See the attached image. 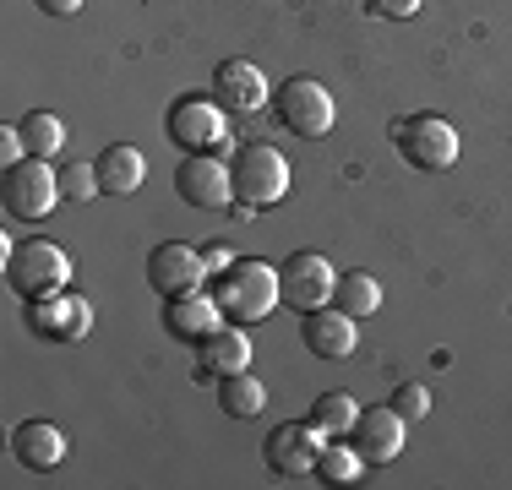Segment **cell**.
<instances>
[{"label":"cell","mask_w":512,"mask_h":490,"mask_svg":"<svg viewBox=\"0 0 512 490\" xmlns=\"http://www.w3.org/2000/svg\"><path fill=\"white\" fill-rule=\"evenodd\" d=\"M207 289H213L218 311H224V322H262V316H273L278 305H284V284H278V267L256 262V256H235V262L224 267L218 278H207Z\"/></svg>","instance_id":"obj_1"},{"label":"cell","mask_w":512,"mask_h":490,"mask_svg":"<svg viewBox=\"0 0 512 490\" xmlns=\"http://www.w3.org/2000/svg\"><path fill=\"white\" fill-rule=\"evenodd\" d=\"M229 175H235V218H251L262 207L284 202L295 169H289V158L273 142H246L235 153V164H229Z\"/></svg>","instance_id":"obj_2"},{"label":"cell","mask_w":512,"mask_h":490,"mask_svg":"<svg viewBox=\"0 0 512 490\" xmlns=\"http://www.w3.org/2000/svg\"><path fill=\"white\" fill-rule=\"evenodd\" d=\"M60 202V169H50V158H22V164H11L6 175H0V207H6V218H17V224H39V218H50Z\"/></svg>","instance_id":"obj_3"},{"label":"cell","mask_w":512,"mask_h":490,"mask_svg":"<svg viewBox=\"0 0 512 490\" xmlns=\"http://www.w3.org/2000/svg\"><path fill=\"white\" fill-rule=\"evenodd\" d=\"M273 109H278V126L295 131V137H327L338 126V98L322 88L316 77H289L273 88Z\"/></svg>","instance_id":"obj_4"},{"label":"cell","mask_w":512,"mask_h":490,"mask_svg":"<svg viewBox=\"0 0 512 490\" xmlns=\"http://www.w3.org/2000/svg\"><path fill=\"white\" fill-rule=\"evenodd\" d=\"M164 131H169V142L186 147V153H213V147L229 137V109L218 104L213 93H180L164 115Z\"/></svg>","instance_id":"obj_5"},{"label":"cell","mask_w":512,"mask_h":490,"mask_svg":"<svg viewBox=\"0 0 512 490\" xmlns=\"http://www.w3.org/2000/svg\"><path fill=\"white\" fill-rule=\"evenodd\" d=\"M6 284L22 294V300H44V294H60L71 284V256L60 251L55 240H28L6 256Z\"/></svg>","instance_id":"obj_6"},{"label":"cell","mask_w":512,"mask_h":490,"mask_svg":"<svg viewBox=\"0 0 512 490\" xmlns=\"http://www.w3.org/2000/svg\"><path fill=\"white\" fill-rule=\"evenodd\" d=\"M393 147L409 158L414 169H425V175L458 164V131H453L447 115H404V120H393Z\"/></svg>","instance_id":"obj_7"},{"label":"cell","mask_w":512,"mask_h":490,"mask_svg":"<svg viewBox=\"0 0 512 490\" xmlns=\"http://www.w3.org/2000/svg\"><path fill=\"white\" fill-rule=\"evenodd\" d=\"M28 333L39 343H55V349H66V343H82L93 333V305L82 300V294H44V300H28Z\"/></svg>","instance_id":"obj_8"},{"label":"cell","mask_w":512,"mask_h":490,"mask_svg":"<svg viewBox=\"0 0 512 490\" xmlns=\"http://www.w3.org/2000/svg\"><path fill=\"white\" fill-rule=\"evenodd\" d=\"M175 191L186 207H197V213H218V207L235 202V175H229V164H218L213 153H186L175 169Z\"/></svg>","instance_id":"obj_9"},{"label":"cell","mask_w":512,"mask_h":490,"mask_svg":"<svg viewBox=\"0 0 512 490\" xmlns=\"http://www.w3.org/2000/svg\"><path fill=\"white\" fill-rule=\"evenodd\" d=\"M284 284V305H295L300 316L316 311V305H333V289H338V267L327 262L322 251H295L278 273Z\"/></svg>","instance_id":"obj_10"},{"label":"cell","mask_w":512,"mask_h":490,"mask_svg":"<svg viewBox=\"0 0 512 490\" xmlns=\"http://www.w3.org/2000/svg\"><path fill=\"white\" fill-rule=\"evenodd\" d=\"M322 431H316L311 420H289L278 425L273 436L262 441V458L267 469L278 474V480H306V474H316V452H322Z\"/></svg>","instance_id":"obj_11"},{"label":"cell","mask_w":512,"mask_h":490,"mask_svg":"<svg viewBox=\"0 0 512 490\" xmlns=\"http://www.w3.org/2000/svg\"><path fill=\"white\" fill-rule=\"evenodd\" d=\"M207 278V262H202V245H186V240H164L148 251V284L158 300L169 294H186V289H202Z\"/></svg>","instance_id":"obj_12"},{"label":"cell","mask_w":512,"mask_h":490,"mask_svg":"<svg viewBox=\"0 0 512 490\" xmlns=\"http://www.w3.org/2000/svg\"><path fill=\"white\" fill-rule=\"evenodd\" d=\"M404 436H409V420L393 409V403H371V409H360L355 431H349V441H355V452L365 463H393L398 452H404Z\"/></svg>","instance_id":"obj_13"},{"label":"cell","mask_w":512,"mask_h":490,"mask_svg":"<svg viewBox=\"0 0 512 490\" xmlns=\"http://www.w3.org/2000/svg\"><path fill=\"white\" fill-rule=\"evenodd\" d=\"M224 327V311H218L213 289H186V294H169L164 300V333L180 343H202Z\"/></svg>","instance_id":"obj_14"},{"label":"cell","mask_w":512,"mask_h":490,"mask_svg":"<svg viewBox=\"0 0 512 490\" xmlns=\"http://www.w3.org/2000/svg\"><path fill=\"white\" fill-rule=\"evenodd\" d=\"M300 343H306L316 360H349L360 349L355 316L338 311V305H316V311H306V322H300Z\"/></svg>","instance_id":"obj_15"},{"label":"cell","mask_w":512,"mask_h":490,"mask_svg":"<svg viewBox=\"0 0 512 490\" xmlns=\"http://www.w3.org/2000/svg\"><path fill=\"white\" fill-rule=\"evenodd\" d=\"M213 98L229 115H256L262 104H273V88H267L256 60H224V66L213 71Z\"/></svg>","instance_id":"obj_16"},{"label":"cell","mask_w":512,"mask_h":490,"mask_svg":"<svg viewBox=\"0 0 512 490\" xmlns=\"http://www.w3.org/2000/svg\"><path fill=\"white\" fill-rule=\"evenodd\" d=\"M11 452H17L22 469H60L66 436H60V425H50V420H22L17 431H11Z\"/></svg>","instance_id":"obj_17"},{"label":"cell","mask_w":512,"mask_h":490,"mask_svg":"<svg viewBox=\"0 0 512 490\" xmlns=\"http://www.w3.org/2000/svg\"><path fill=\"white\" fill-rule=\"evenodd\" d=\"M197 349H202V376L207 371L229 376V371H246V365H251V333L240 322H224L213 338H202Z\"/></svg>","instance_id":"obj_18"},{"label":"cell","mask_w":512,"mask_h":490,"mask_svg":"<svg viewBox=\"0 0 512 490\" xmlns=\"http://www.w3.org/2000/svg\"><path fill=\"white\" fill-rule=\"evenodd\" d=\"M99 186L104 196H131L142 186V175H148V158H142V147H131V142H115V147H104L99 153Z\"/></svg>","instance_id":"obj_19"},{"label":"cell","mask_w":512,"mask_h":490,"mask_svg":"<svg viewBox=\"0 0 512 490\" xmlns=\"http://www.w3.org/2000/svg\"><path fill=\"white\" fill-rule=\"evenodd\" d=\"M218 409L229 414V420H256V414L267 409V387L256 382V371H229L218 376Z\"/></svg>","instance_id":"obj_20"},{"label":"cell","mask_w":512,"mask_h":490,"mask_svg":"<svg viewBox=\"0 0 512 490\" xmlns=\"http://www.w3.org/2000/svg\"><path fill=\"white\" fill-rule=\"evenodd\" d=\"M333 300H338V311H349L360 322V316H376L382 311V278H371V273H338V289H333Z\"/></svg>","instance_id":"obj_21"},{"label":"cell","mask_w":512,"mask_h":490,"mask_svg":"<svg viewBox=\"0 0 512 490\" xmlns=\"http://www.w3.org/2000/svg\"><path fill=\"white\" fill-rule=\"evenodd\" d=\"M365 469V458L355 452V441H322V452H316V480L322 485H355Z\"/></svg>","instance_id":"obj_22"},{"label":"cell","mask_w":512,"mask_h":490,"mask_svg":"<svg viewBox=\"0 0 512 490\" xmlns=\"http://www.w3.org/2000/svg\"><path fill=\"white\" fill-rule=\"evenodd\" d=\"M17 126H22V142H28L33 158H55L60 147H66V120H60L55 109H33V115H22Z\"/></svg>","instance_id":"obj_23"},{"label":"cell","mask_w":512,"mask_h":490,"mask_svg":"<svg viewBox=\"0 0 512 490\" xmlns=\"http://www.w3.org/2000/svg\"><path fill=\"white\" fill-rule=\"evenodd\" d=\"M355 420H360V403L349 398V392H322V398H316V409H311V425H316L327 441H333V436H349V431H355Z\"/></svg>","instance_id":"obj_24"},{"label":"cell","mask_w":512,"mask_h":490,"mask_svg":"<svg viewBox=\"0 0 512 490\" xmlns=\"http://www.w3.org/2000/svg\"><path fill=\"white\" fill-rule=\"evenodd\" d=\"M60 196H66V202H93V196H104L99 169H93V164H71V169H60Z\"/></svg>","instance_id":"obj_25"},{"label":"cell","mask_w":512,"mask_h":490,"mask_svg":"<svg viewBox=\"0 0 512 490\" xmlns=\"http://www.w3.org/2000/svg\"><path fill=\"white\" fill-rule=\"evenodd\" d=\"M393 409L404 414V420H425V414H431V392H425L420 382H404L393 392Z\"/></svg>","instance_id":"obj_26"},{"label":"cell","mask_w":512,"mask_h":490,"mask_svg":"<svg viewBox=\"0 0 512 490\" xmlns=\"http://www.w3.org/2000/svg\"><path fill=\"white\" fill-rule=\"evenodd\" d=\"M28 158V142H22V126H0V169L22 164Z\"/></svg>","instance_id":"obj_27"},{"label":"cell","mask_w":512,"mask_h":490,"mask_svg":"<svg viewBox=\"0 0 512 490\" xmlns=\"http://www.w3.org/2000/svg\"><path fill=\"white\" fill-rule=\"evenodd\" d=\"M371 11H376V17H398V22H404V17L420 11V0H371Z\"/></svg>","instance_id":"obj_28"},{"label":"cell","mask_w":512,"mask_h":490,"mask_svg":"<svg viewBox=\"0 0 512 490\" xmlns=\"http://www.w3.org/2000/svg\"><path fill=\"white\" fill-rule=\"evenodd\" d=\"M202 262H207V278H218L229 262H235V251H229V245H202Z\"/></svg>","instance_id":"obj_29"},{"label":"cell","mask_w":512,"mask_h":490,"mask_svg":"<svg viewBox=\"0 0 512 490\" xmlns=\"http://www.w3.org/2000/svg\"><path fill=\"white\" fill-rule=\"evenodd\" d=\"M33 6H39L44 17H77V11H82V0H33Z\"/></svg>","instance_id":"obj_30"}]
</instances>
